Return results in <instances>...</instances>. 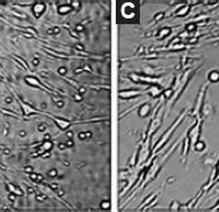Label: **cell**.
Instances as JSON below:
<instances>
[{
	"mask_svg": "<svg viewBox=\"0 0 219 212\" xmlns=\"http://www.w3.org/2000/svg\"><path fill=\"white\" fill-rule=\"evenodd\" d=\"M210 79L213 80V81H217V80L219 79V73L218 72H212V73H210Z\"/></svg>",
	"mask_w": 219,
	"mask_h": 212,
	"instance_id": "cell-1",
	"label": "cell"
},
{
	"mask_svg": "<svg viewBox=\"0 0 219 212\" xmlns=\"http://www.w3.org/2000/svg\"><path fill=\"white\" fill-rule=\"evenodd\" d=\"M203 147H204L203 144H197V146H196L197 149H203Z\"/></svg>",
	"mask_w": 219,
	"mask_h": 212,
	"instance_id": "cell-2",
	"label": "cell"
}]
</instances>
